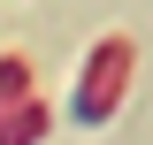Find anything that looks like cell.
Returning a JSON list of instances; mask_svg holds the SVG:
<instances>
[{"label": "cell", "mask_w": 153, "mask_h": 145, "mask_svg": "<svg viewBox=\"0 0 153 145\" xmlns=\"http://www.w3.org/2000/svg\"><path fill=\"white\" fill-rule=\"evenodd\" d=\"M130 76H138V46L123 31H107L84 54V69H76V92H69V122L76 130H100L115 107H123V92H130Z\"/></svg>", "instance_id": "cell-1"}, {"label": "cell", "mask_w": 153, "mask_h": 145, "mask_svg": "<svg viewBox=\"0 0 153 145\" xmlns=\"http://www.w3.org/2000/svg\"><path fill=\"white\" fill-rule=\"evenodd\" d=\"M46 122H54V115H46V99L31 92L23 107H8V115H0V145H38V138H46Z\"/></svg>", "instance_id": "cell-2"}, {"label": "cell", "mask_w": 153, "mask_h": 145, "mask_svg": "<svg viewBox=\"0 0 153 145\" xmlns=\"http://www.w3.org/2000/svg\"><path fill=\"white\" fill-rule=\"evenodd\" d=\"M23 99H31V61L23 54H0V115L23 107Z\"/></svg>", "instance_id": "cell-3"}]
</instances>
